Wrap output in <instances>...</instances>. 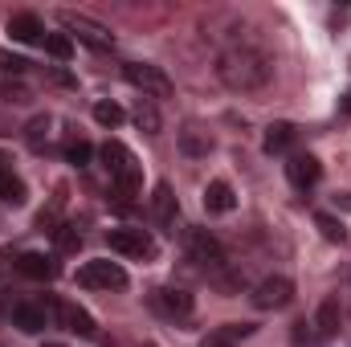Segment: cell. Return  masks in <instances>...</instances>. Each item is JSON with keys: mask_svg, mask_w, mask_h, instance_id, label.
Returning a JSON list of instances; mask_svg holds the SVG:
<instances>
[{"mask_svg": "<svg viewBox=\"0 0 351 347\" xmlns=\"http://www.w3.org/2000/svg\"><path fill=\"white\" fill-rule=\"evenodd\" d=\"M331 200H335V208H343V213H351V192H335Z\"/></svg>", "mask_w": 351, "mask_h": 347, "instance_id": "33", "label": "cell"}, {"mask_svg": "<svg viewBox=\"0 0 351 347\" xmlns=\"http://www.w3.org/2000/svg\"><path fill=\"white\" fill-rule=\"evenodd\" d=\"M4 33L12 41H21V45H45V25H41L37 12H12L8 25H4Z\"/></svg>", "mask_w": 351, "mask_h": 347, "instance_id": "13", "label": "cell"}, {"mask_svg": "<svg viewBox=\"0 0 351 347\" xmlns=\"http://www.w3.org/2000/svg\"><path fill=\"white\" fill-rule=\"evenodd\" d=\"M200 347H233V339H225L221 331H208V335L200 339Z\"/></svg>", "mask_w": 351, "mask_h": 347, "instance_id": "32", "label": "cell"}, {"mask_svg": "<svg viewBox=\"0 0 351 347\" xmlns=\"http://www.w3.org/2000/svg\"><path fill=\"white\" fill-rule=\"evenodd\" d=\"M135 127L147 131V135H160V110H156L152 102H143V98H139V106H135Z\"/></svg>", "mask_w": 351, "mask_h": 347, "instance_id": "22", "label": "cell"}, {"mask_svg": "<svg viewBox=\"0 0 351 347\" xmlns=\"http://www.w3.org/2000/svg\"><path fill=\"white\" fill-rule=\"evenodd\" d=\"M217 78L237 94H254V90L269 86L274 78V58L265 53L254 37H233L221 53H217Z\"/></svg>", "mask_w": 351, "mask_h": 347, "instance_id": "1", "label": "cell"}, {"mask_svg": "<svg viewBox=\"0 0 351 347\" xmlns=\"http://www.w3.org/2000/svg\"><path fill=\"white\" fill-rule=\"evenodd\" d=\"M0 70H4V74H25L29 62H25V58H12V53H0Z\"/></svg>", "mask_w": 351, "mask_h": 347, "instance_id": "31", "label": "cell"}, {"mask_svg": "<svg viewBox=\"0 0 351 347\" xmlns=\"http://www.w3.org/2000/svg\"><path fill=\"white\" fill-rule=\"evenodd\" d=\"M127 115H123V106L119 102H94V123H102V127H119Z\"/></svg>", "mask_w": 351, "mask_h": 347, "instance_id": "24", "label": "cell"}, {"mask_svg": "<svg viewBox=\"0 0 351 347\" xmlns=\"http://www.w3.org/2000/svg\"><path fill=\"white\" fill-rule=\"evenodd\" d=\"M290 143H294V123H269L265 127V156H282V152H290Z\"/></svg>", "mask_w": 351, "mask_h": 347, "instance_id": "20", "label": "cell"}, {"mask_svg": "<svg viewBox=\"0 0 351 347\" xmlns=\"http://www.w3.org/2000/svg\"><path fill=\"white\" fill-rule=\"evenodd\" d=\"M123 78L139 90L143 98H168L176 90L172 78H168L160 66H152V62H127V66H123Z\"/></svg>", "mask_w": 351, "mask_h": 347, "instance_id": "5", "label": "cell"}, {"mask_svg": "<svg viewBox=\"0 0 351 347\" xmlns=\"http://www.w3.org/2000/svg\"><path fill=\"white\" fill-rule=\"evenodd\" d=\"M315 229L331 241V246H343L348 241V229H343V221L339 217H331V213H315Z\"/></svg>", "mask_w": 351, "mask_h": 347, "instance_id": "21", "label": "cell"}, {"mask_svg": "<svg viewBox=\"0 0 351 347\" xmlns=\"http://www.w3.org/2000/svg\"><path fill=\"white\" fill-rule=\"evenodd\" d=\"M0 168H4V160H0Z\"/></svg>", "mask_w": 351, "mask_h": 347, "instance_id": "36", "label": "cell"}, {"mask_svg": "<svg viewBox=\"0 0 351 347\" xmlns=\"http://www.w3.org/2000/svg\"><path fill=\"white\" fill-rule=\"evenodd\" d=\"M45 53H49V58H58V62H70L74 41H70L66 33H49V37H45Z\"/></svg>", "mask_w": 351, "mask_h": 347, "instance_id": "23", "label": "cell"}, {"mask_svg": "<svg viewBox=\"0 0 351 347\" xmlns=\"http://www.w3.org/2000/svg\"><path fill=\"white\" fill-rule=\"evenodd\" d=\"M16 270H21L25 278H33V282H53V278H58V261L49 258V254H37V250H25V254L16 258Z\"/></svg>", "mask_w": 351, "mask_h": 347, "instance_id": "15", "label": "cell"}, {"mask_svg": "<svg viewBox=\"0 0 351 347\" xmlns=\"http://www.w3.org/2000/svg\"><path fill=\"white\" fill-rule=\"evenodd\" d=\"M0 98L4 102H29V90L21 86V82H0Z\"/></svg>", "mask_w": 351, "mask_h": 347, "instance_id": "30", "label": "cell"}, {"mask_svg": "<svg viewBox=\"0 0 351 347\" xmlns=\"http://www.w3.org/2000/svg\"><path fill=\"white\" fill-rule=\"evenodd\" d=\"M152 307L164 315V319H188L196 311V298L184 290V286H160L152 290Z\"/></svg>", "mask_w": 351, "mask_h": 347, "instance_id": "10", "label": "cell"}, {"mask_svg": "<svg viewBox=\"0 0 351 347\" xmlns=\"http://www.w3.org/2000/svg\"><path fill=\"white\" fill-rule=\"evenodd\" d=\"M49 311H53L49 302H41V298H25V302L12 307V327L25 331V335H41L45 323H49Z\"/></svg>", "mask_w": 351, "mask_h": 347, "instance_id": "11", "label": "cell"}, {"mask_svg": "<svg viewBox=\"0 0 351 347\" xmlns=\"http://www.w3.org/2000/svg\"><path fill=\"white\" fill-rule=\"evenodd\" d=\"M254 307L258 311H282L290 298H294V282L290 278H282V274H269V278H262L258 286H254Z\"/></svg>", "mask_w": 351, "mask_h": 347, "instance_id": "9", "label": "cell"}, {"mask_svg": "<svg viewBox=\"0 0 351 347\" xmlns=\"http://www.w3.org/2000/svg\"><path fill=\"white\" fill-rule=\"evenodd\" d=\"M233 204H237V196H233V188L225 180H213L204 188V208L208 213H233Z\"/></svg>", "mask_w": 351, "mask_h": 347, "instance_id": "19", "label": "cell"}, {"mask_svg": "<svg viewBox=\"0 0 351 347\" xmlns=\"http://www.w3.org/2000/svg\"><path fill=\"white\" fill-rule=\"evenodd\" d=\"M184 246H188V258L196 261L204 274H221V270H229V258H225V246L208 233V229H188V237H184Z\"/></svg>", "mask_w": 351, "mask_h": 347, "instance_id": "4", "label": "cell"}, {"mask_svg": "<svg viewBox=\"0 0 351 347\" xmlns=\"http://www.w3.org/2000/svg\"><path fill=\"white\" fill-rule=\"evenodd\" d=\"M286 180H290L298 192H311V188L323 180V164H319L311 152H294V156L286 160Z\"/></svg>", "mask_w": 351, "mask_h": 347, "instance_id": "12", "label": "cell"}, {"mask_svg": "<svg viewBox=\"0 0 351 347\" xmlns=\"http://www.w3.org/2000/svg\"><path fill=\"white\" fill-rule=\"evenodd\" d=\"M49 233H53V241H58L62 254H74V250L82 246V233H78L74 225H58V229H49Z\"/></svg>", "mask_w": 351, "mask_h": 347, "instance_id": "26", "label": "cell"}, {"mask_svg": "<svg viewBox=\"0 0 351 347\" xmlns=\"http://www.w3.org/2000/svg\"><path fill=\"white\" fill-rule=\"evenodd\" d=\"M49 347H62V344H49Z\"/></svg>", "mask_w": 351, "mask_h": 347, "instance_id": "35", "label": "cell"}, {"mask_svg": "<svg viewBox=\"0 0 351 347\" xmlns=\"http://www.w3.org/2000/svg\"><path fill=\"white\" fill-rule=\"evenodd\" d=\"M102 164H106L110 184H114L119 192H139V184H143V168H139V160H135V152H131L127 143L106 139V143H102Z\"/></svg>", "mask_w": 351, "mask_h": 347, "instance_id": "3", "label": "cell"}, {"mask_svg": "<svg viewBox=\"0 0 351 347\" xmlns=\"http://www.w3.org/2000/svg\"><path fill=\"white\" fill-rule=\"evenodd\" d=\"M180 152L192 156V160H200V156L213 152V135H208L200 123H184V131H180Z\"/></svg>", "mask_w": 351, "mask_h": 347, "instance_id": "17", "label": "cell"}, {"mask_svg": "<svg viewBox=\"0 0 351 347\" xmlns=\"http://www.w3.org/2000/svg\"><path fill=\"white\" fill-rule=\"evenodd\" d=\"M49 307H53V319H58V327H62V331H70V335H82V339H94V335H98V327H94V315H90L86 307H78V302H66V298H53Z\"/></svg>", "mask_w": 351, "mask_h": 347, "instance_id": "8", "label": "cell"}, {"mask_svg": "<svg viewBox=\"0 0 351 347\" xmlns=\"http://www.w3.org/2000/svg\"><path fill=\"white\" fill-rule=\"evenodd\" d=\"M311 327H315V344L335 339L339 327H343V307H339V298H323L319 311H315V319H311Z\"/></svg>", "mask_w": 351, "mask_h": 347, "instance_id": "14", "label": "cell"}, {"mask_svg": "<svg viewBox=\"0 0 351 347\" xmlns=\"http://www.w3.org/2000/svg\"><path fill=\"white\" fill-rule=\"evenodd\" d=\"M106 246L123 258H139V261H156V254H160V246L147 229H110Z\"/></svg>", "mask_w": 351, "mask_h": 347, "instance_id": "6", "label": "cell"}, {"mask_svg": "<svg viewBox=\"0 0 351 347\" xmlns=\"http://www.w3.org/2000/svg\"><path fill=\"white\" fill-rule=\"evenodd\" d=\"M25 200H29L25 180H21V176H12L8 168H0V204H4V208H21Z\"/></svg>", "mask_w": 351, "mask_h": 347, "instance_id": "18", "label": "cell"}, {"mask_svg": "<svg viewBox=\"0 0 351 347\" xmlns=\"http://www.w3.org/2000/svg\"><path fill=\"white\" fill-rule=\"evenodd\" d=\"M78 286H86V290H123L127 286V270L110 258H94L78 270Z\"/></svg>", "mask_w": 351, "mask_h": 347, "instance_id": "7", "label": "cell"}, {"mask_svg": "<svg viewBox=\"0 0 351 347\" xmlns=\"http://www.w3.org/2000/svg\"><path fill=\"white\" fill-rule=\"evenodd\" d=\"M343 110H348V115H351V90H348V94H343Z\"/></svg>", "mask_w": 351, "mask_h": 347, "instance_id": "34", "label": "cell"}, {"mask_svg": "<svg viewBox=\"0 0 351 347\" xmlns=\"http://www.w3.org/2000/svg\"><path fill=\"white\" fill-rule=\"evenodd\" d=\"M45 139H49V115L29 119V127H25V143H29V147H41Z\"/></svg>", "mask_w": 351, "mask_h": 347, "instance_id": "25", "label": "cell"}, {"mask_svg": "<svg viewBox=\"0 0 351 347\" xmlns=\"http://www.w3.org/2000/svg\"><path fill=\"white\" fill-rule=\"evenodd\" d=\"M152 217L164 225V229H172L176 233V217H180V200H176L172 184H156V192H152Z\"/></svg>", "mask_w": 351, "mask_h": 347, "instance_id": "16", "label": "cell"}, {"mask_svg": "<svg viewBox=\"0 0 351 347\" xmlns=\"http://www.w3.org/2000/svg\"><path fill=\"white\" fill-rule=\"evenodd\" d=\"M315 344V327L306 323V319H298L294 327H290V347H311Z\"/></svg>", "mask_w": 351, "mask_h": 347, "instance_id": "27", "label": "cell"}, {"mask_svg": "<svg viewBox=\"0 0 351 347\" xmlns=\"http://www.w3.org/2000/svg\"><path fill=\"white\" fill-rule=\"evenodd\" d=\"M58 25L66 29V37L74 41H82L86 49H94V53H106V49H114V33H110V25H102V21H94V16H86V12H74V8H62L58 12Z\"/></svg>", "mask_w": 351, "mask_h": 347, "instance_id": "2", "label": "cell"}, {"mask_svg": "<svg viewBox=\"0 0 351 347\" xmlns=\"http://www.w3.org/2000/svg\"><path fill=\"white\" fill-rule=\"evenodd\" d=\"M254 331H258L254 323H225V327H221V335H225V339H250Z\"/></svg>", "mask_w": 351, "mask_h": 347, "instance_id": "29", "label": "cell"}, {"mask_svg": "<svg viewBox=\"0 0 351 347\" xmlns=\"http://www.w3.org/2000/svg\"><path fill=\"white\" fill-rule=\"evenodd\" d=\"M90 156H94V147H90V143H82V139L66 147V160H70L74 168H86V164H90Z\"/></svg>", "mask_w": 351, "mask_h": 347, "instance_id": "28", "label": "cell"}]
</instances>
